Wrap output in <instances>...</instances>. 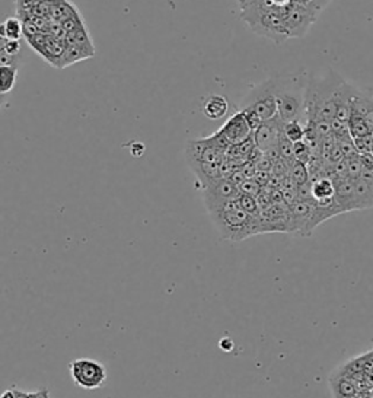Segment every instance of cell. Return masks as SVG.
<instances>
[{
    "instance_id": "cell-1",
    "label": "cell",
    "mask_w": 373,
    "mask_h": 398,
    "mask_svg": "<svg viewBox=\"0 0 373 398\" xmlns=\"http://www.w3.org/2000/svg\"><path fill=\"white\" fill-rule=\"evenodd\" d=\"M344 79L328 70L321 78H312L306 83L305 90V110L308 121H328L331 123L337 110V92Z\"/></svg>"
},
{
    "instance_id": "cell-2",
    "label": "cell",
    "mask_w": 373,
    "mask_h": 398,
    "mask_svg": "<svg viewBox=\"0 0 373 398\" xmlns=\"http://www.w3.org/2000/svg\"><path fill=\"white\" fill-rule=\"evenodd\" d=\"M220 237L228 241H244L261 233L259 216H251L239 205L238 198L208 212Z\"/></svg>"
},
{
    "instance_id": "cell-3",
    "label": "cell",
    "mask_w": 373,
    "mask_h": 398,
    "mask_svg": "<svg viewBox=\"0 0 373 398\" xmlns=\"http://www.w3.org/2000/svg\"><path fill=\"white\" fill-rule=\"evenodd\" d=\"M305 90L306 83L302 76L274 79L277 116L283 123L302 121L306 124Z\"/></svg>"
},
{
    "instance_id": "cell-4",
    "label": "cell",
    "mask_w": 373,
    "mask_h": 398,
    "mask_svg": "<svg viewBox=\"0 0 373 398\" xmlns=\"http://www.w3.org/2000/svg\"><path fill=\"white\" fill-rule=\"evenodd\" d=\"M242 20L261 37L269 39L276 44H282L289 40L283 25V16L278 9L271 8L266 0H258L247 9L240 11Z\"/></svg>"
},
{
    "instance_id": "cell-5",
    "label": "cell",
    "mask_w": 373,
    "mask_h": 398,
    "mask_svg": "<svg viewBox=\"0 0 373 398\" xmlns=\"http://www.w3.org/2000/svg\"><path fill=\"white\" fill-rule=\"evenodd\" d=\"M240 110H250L255 113L261 121L271 120L277 116V101L274 92V79L257 85L244 98Z\"/></svg>"
},
{
    "instance_id": "cell-6",
    "label": "cell",
    "mask_w": 373,
    "mask_h": 398,
    "mask_svg": "<svg viewBox=\"0 0 373 398\" xmlns=\"http://www.w3.org/2000/svg\"><path fill=\"white\" fill-rule=\"evenodd\" d=\"M73 383L82 390H100L107 383V368L95 359L81 357L69 364Z\"/></svg>"
},
{
    "instance_id": "cell-7",
    "label": "cell",
    "mask_w": 373,
    "mask_h": 398,
    "mask_svg": "<svg viewBox=\"0 0 373 398\" xmlns=\"http://www.w3.org/2000/svg\"><path fill=\"white\" fill-rule=\"evenodd\" d=\"M283 16V25L287 32L289 39H302L308 34L311 27L318 20L313 13L301 6L299 4L293 2L286 9L280 11Z\"/></svg>"
},
{
    "instance_id": "cell-8",
    "label": "cell",
    "mask_w": 373,
    "mask_h": 398,
    "mask_svg": "<svg viewBox=\"0 0 373 398\" xmlns=\"http://www.w3.org/2000/svg\"><path fill=\"white\" fill-rule=\"evenodd\" d=\"M239 188L229 178H219L203 187V202L208 212L215 210L233 198H238Z\"/></svg>"
},
{
    "instance_id": "cell-9",
    "label": "cell",
    "mask_w": 373,
    "mask_h": 398,
    "mask_svg": "<svg viewBox=\"0 0 373 398\" xmlns=\"http://www.w3.org/2000/svg\"><path fill=\"white\" fill-rule=\"evenodd\" d=\"M261 233L287 232L290 226V206L285 202L273 203L261 209L259 213Z\"/></svg>"
},
{
    "instance_id": "cell-10",
    "label": "cell",
    "mask_w": 373,
    "mask_h": 398,
    "mask_svg": "<svg viewBox=\"0 0 373 398\" xmlns=\"http://www.w3.org/2000/svg\"><path fill=\"white\" fill-rule=\"evenodd\" d=\"M283 124L278 116L261 123L252 133L257 149L263 153L277 149L278 140L283 136Z\"/></svg>"
},
{
    "instance_id": "cell-11",
    "label": "cell",
    "mask_w": 373,
    "mask_h": 398,
    "mask_svg": "<svg viewBox=\"0 0 373 398\" xmlns=\"http://www.w3.org/2000/svg\"><path fill=\"white\" fill-rule=\"evenodd\" d=\"M315 202L297 200L290 205V226L289 233H296L299 237H311L315 231L312 226Z\"/></svg>"
},
{
    "instance_id": "cell-12",
    "label": "cell",
    "mask_w": 373,
    "mask_h": 398,
    "mask_svg": "<svg viewBox=\"0 0 373 398\" xmlns=\"http://www.w3.org/2000/svg\"><path fill=\"white\" fill-rule=\"evenodd\" d=\"M219 132L226 137V140L231 143V146L232 144H238L240 142L247 140L254 133L247 117L242 111L229 117V120L222 125V129Z\"/></svg>"
},
{
    "instance_id": "cell-13",
    "label": "cell",
    "mask_w": 373,
    "mask_h": 398,
    "mask_svg": "<svg viewBox=\"0 0 373 398\" xmlns=\"http://www.w3.org/2000/svg\"><path fill=\"white\" fill-rule=\"evenodd\" d=\"M335 194L334 198L337 205L340 206L341 212H353L356 209V197H354V181L350 178H337L332 179Z\"/></svg>"
},
{
    "instance_id": "cell-14",
    "label": "cell",
    "mask_w": 373,
    "mask_h": 398,
    "mask_svg": "<svg viewBox=\"0 0 373 398\" xmlns=\"http://www.w3.org/2000/svg\"><path fill=\"white\" fill-rule=\"evenodd\" d=\"M358 90L359 89L347 83L346 81L343 82L337 92V110H335V117H334L335 120L348 124V120L353 113V101L358 94Z\"/></svg>"
},
{
    "instance_id": "cell-15",
    "label": "cell",
    "mask_w": 373,
    "mask_h": 398,
    "mask_svg": "<svg viewBox=\"0 0 373 398\" xmlns=\"http://www.w3.org/2000/svg\"><path fill=\"white\" fill-rule=\"evenodd\" d=\"M229 110V102L225 97L222 95H210L204 101L203 113L210 120H219L225 117Z\"/></svg>"
},
{
    "instance_id": "cell-16",
    "label": "cell",
    "mask_w": 373,
    "mask_h": 398,
    "mask_svg": "<svg viewBox=\"0 0 373 398\" xmlns=\"http://www.w3.org/2000/svg\"><path fill=\"white\" fill-rule=\"evenodd\" d=\"M311 187H312L313 202H325L334 198L335 187H334V181L330 177H321L318 179L311 181Z\"/></svg>"
},
{
    "instance_id": "cell-17",
    "label": "cell",
    "mask_w": 373,
    "mask_h": 398,
    "mask_svg": "<svg viewBox=\"0 0 373 398\" xmlns=\"http://www.w3.org/2000/svg\"><path fill=\"white\" fill-rule=\"evenodd\" d=\"M354 197H356V209L373 207V184L366 183L363 179L354 181Z\"/></svg>"
},
{
    "instance_id": "cell-18",
    "label": "cell",
    "mask_w": 373,
    "mask_h": 398,
    "mask_svg": "<svg viewBox=\"0 0 373 398\" xmlns=\"http://www.w3.org/2000/svg\"><path fill=\"white\" fill-rule=\"evenodd\" d=\"M18 69L11 64H0V94L8 95L16 83Z\"/></svg>"
},
{
    "instance_id": "cell-19",
    "label": "cell",
    "mask_w": 373,
    "mask_h": 398,
    "mask_svg": "<svg viewBox=\"0 0 373 398\" xmlns=\"http://www.w3.org/2000/svg\"><path fill=\"white\" fill-rule=\"evenodd\" d=\"M24 32L22 24L18 18H9L4 24H0V37L8 41H18Z\"/></svg>"
},
{
    "instance_id": "cell-20",
    "label": "cell",
    "mask_w": 373,
    "mask_h": 398,
    "mask_svg": "<svg viewBox=\"0 0 373 398\" xmlns=\"http://www.w3.org/2000/svg\"><path fill=\"white\" fill-rule=\"evenodd\" d=\"M348 130H350L351 139L356 140V139L370 135V125L362 116L356 113H351V117L348 120Z\"/></svg>"
},
{
    "instance_id": "cell-21",
    "label": "cell",
    "mask_w": 373,
    "mask_h": 398,
    "mask_svg": "<svg viewBox=\"0 0 373 398\" xmlns=\"http://www.w3.org/2000/svg\"><path fill=\"white\" fill-rule=\"evenodd\" d=\"M289 178L297 186L309 183L311 177H309L308 165L302 164V162H299V160H294L292 167H290V171H289Z\"/></svg>"
},
{
    "instance_id": "cell-22",
    "label": "cell",
    "mask_w": 373,
    "mask_h": 398,
    "mask_svg": "<svg viewBox=\"0 0 373 398\" xmlns=\"http://www.w3.org/2000/svg\"><path fill=\"white\" fill-rule=\"evenodd\" d=\"M283 135L293 143L305 139V123L289 121L283 124Z\"/></svg>"
},
{
    "instance_id": "cell-23",
    "label": "cell",
    "mask_w": 373,
    "mask_h": 398,
    "mask_svg": "<svg viewBox=\"0 0 373 398\" xmlns=\"http://www.w3.org/2000/svg\"><path fill=\"white\" fill-rule=\"evenodd\" d=\"M238 202L242 206V209H244L247 213H250L251 216H259L261 207L258 205L257 197L250 195V194H244V193H239Z\"/></svg>"
},
{
    "instance_id": "cell-24",
    "label": "cell",
    "mask_w": 373,
    "mask_h": 398,
    "mask_svg": "<svg viewBox=\"0 0 373 398\" xmlns=\"http://www.w3.org/2000/svg\"><path fill=\"white\" fill-rule=\"evenodd\" d=\"M362 168H363V164H362L360 155L347 158V178L353 179V181L359 179L360 174H362Z\"/></svg>"
},
{
    "instance_id": "cell-25",
    "label": "cell",
    "mask_w": 373,
    "mask_h": 398,
    "mask_svg": "<svg viewBox=\"0 0 373 398\" xmlns=\"http://www.w3.org/2000/svg\"><path fill=\"white\" fill-rule=\"evenodd\" d=\"M277 151L280 158H283L289 162H294V152H293V142H290L285 135L280 137L278 144H277Z\"/></svg>"
},
{
    "instance_id": "cell-26",
    "label": "cell",
    "mask_w": 373,
    "mask_h": 398,
    "mask_svg": "<svg viewBox=\"0 0 373 398\" xmlns=\"http://www.w3.org/2000/svg\"><path fill=\"white\" fill-rule=\"evenodd\" d=\"M296 4H299L305 9H308L311 13H313L316 18L325 9V6L330 4V0H294Z\"/></svg>"
},
{
    "instance_id": "cell-27",
    "label": "cell",
    "mask_w": 373,
    "mask_h": 398,
    "mask_svg": "<svg viewBox=\"0 0 373 398\" xmlns=\"http://www.w3.org/2000/svg\"><path fill=\"white\" fill-rule=\"evenodd\" d=\"M239 188V193H244V194H250V195H254V197H258L259 193H261V184L258 183L257 179L254 178H247L242 181V183L238 186Z\"/></svg>"
},
{
    "instance_id": "cell-28",
    "label": "cell",
    "mask_w": 373,
    "mask_h": 398,
    "mask_svg": "<svg viewBox=\"0 0 373 398\" xmlns=\"http://www.w3.org/2000/svg\"><path fill=\"white\" fill-rule=\"evenodd\" d=\"M266 2L274 8V9H278V11H282V9H286L287 6H290L294 0H266Z\"/></svg>"
},
{
    "instance_id": "cell-29",
    "label": "cell",
    "mask_w": 373,
    "mask_h": 398,
    "mask_svg": "<svg viewBox=\"0 0 373 398\" xmlns=\"http://www.w3.org/2000/svg\"><path fill=\"white\" fill-rule=\"evenodd\" d=\"M31 398H50V391L48 390H40L31 392Z\"/></svg>"
},
{
    "instance_id": "cell-30",
    "label": "cell",
    "mask_w": 373,
    "mask_h": 398,
    "mask_svg": "<svg viewBox=\"0 0 373 398\" xmlns=\"http://www.w3.org/2000/svg\"><path fill=\"white\" fill-rule=\"evenodd\" d=\"M255 2H258V0H238V4H239V8H240V11L247 9L248 6L254 5Z\"/></svg>"
},
{
    "instance_id": "cell-31",
    "label": "cell",
    "mask_w": 373,
    "mask_h": 398,
    "mask_svg": "<svg viewBox=\"0 0 373 398\" xmlns=\"http://www.w3.org/2000/svg\"><path fill=\"white\" fill-rule=\"evenodd\" d=\"M5 104H6V95H2V94H0V107L5 105Z\"/></svg>"
},
{
    "instance_id": "cell-32",
    "label": "cell",
    "mask_w": 373,
    "mask_h": 398,
    "mask_svg": "<svg viewBox=\"0 0 373 398\" xmlns=\"http://www.w3.org/2000/svg\"><path fill=\"white\" fill-rule=\"evenodd\" d=\"M370 159H372V162H373V153H370Z\"/></svg>"
}]
</instances>
